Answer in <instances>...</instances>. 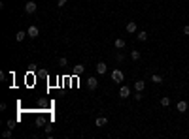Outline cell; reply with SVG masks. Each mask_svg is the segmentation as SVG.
Instances as JSON below:
<instances>
[{"label":"cell","instance_id":"ba28073f","mask_svg":"<svg viewBox=\"0 0 189 139\" xmlns=\"http://www.w3.org/2000/svg\"><path fill=\"white\" fill-rule=\"evenodd\" d=\"M106 71H108L106 62H98V64H96V73H98V75H104Z\"/></svg>","mask_w":189,"mask_h":139},{"label":"cell","instance_id":"603a6c76","mask_svg":"<svg viewBox=\"0 0 189 139\" xmlns=\"http://www.w3.org/2000/svg\"><path fill=\"white\" fill-rule=\"evenodd\" d=\"M183 34H185V36H189V25H185V26H183Z\"/></svg>","mask_w":189,"mask_h":139},{"label":"cell","instance_id":"cb8c5ba5","mask_svg":"<svg viewBox=\"0 0 189 139\" xmlns=\"http://www.w3.org/2000/svg\"><path fill=\"white\" fill-rule=\"evenodd\" d=\"M66 2H68V0H57V6H64Z\"/></svg>","mask_w":189,"mask_h":139},{"label":"cell","instance_id":"7a4b0ae2","mask_svg":"<svg viewBox=\"0 0 189 139\" xmlns=\"http://www.w3.org/2000/svg\"><path fill=\"white\" fill-rule=\"evenodd\" d=\"M27 34H28V38H38L40 36V28L36 26V25H32V26H28V30H27Z\"/></svg>","mask_w":189,"mask_h":139},{"label":"cell","instance_id":"ac0fdd59","mask_svg":"<svg viewBox=\"0 0 189 139\" xmlns=\"http://www.w3.org/2000/svg\"><path fill=\"white\" fill-rule=\"evenodd\" d=\"M59 66H61V68H64V66H68V60H66L64 57H62V58H59Z\"/></svg>","mask_w":189,"mask_h":139},{"label":"cell","instance_id":"e0dca14e","mask_svg":"<svg viewBox=\"0 0 189 139\" xmlns=\"http://www.w3.org/2000/svg\"><path fill=\"white\" fill-rule=\"evenodd\" d=\"M161 105H163V107H168V105H170V98H168V96H163V98H161Z\"/></svg>","mask_w":189,"mask_h":139},{"label":"cell","instance_id":"2e32d148","mask_svg":"<svg viewBox=\"0 0 189 139\" xmlns=\"http://www.w3.org/2000/svg\"><path fill=\"white\" fill-rule=\"evenodd\" d=\"M130 58L132 60H140L142 58V53L140 51H130Z\"/></svg>","mask_w":189,"mask_h":139},{"label":"cell","instance_id":"8992f818","mask_svg":"<svg viewBox=\"0 0 189 139\" xmlns=\"http://www.w3.org/2000/svg\"><path fill=\"white\" fill-rule=\"evenodd\" d=\"M125 45H127V41H125L123 38H115V41H114V47H115L117 51H121V49H125Z\"/></svg>","mask_w":189,"mask_h":139},{"label":"cell","instance_id":"ffe728a7","mask_svg":"<svg viewBox=\"0 0 189 139\" xmlns=\"http://www.w3.org/2000/svg\"><path fill=\"white\" fill-rule=\"evenodd\" d=\"M2 135H4L6 139H8V137H12V128H8V130H6V132H4Z\"/></svg>","mask_w":189,"mask_h":139},{"label":"cell","instance_id":"5bb4252c","mask_svg":"<svg viewBox=\"0 0 189 139\" xmlns=\"http://www.w3.org/2000/svg\"><path fill=\"white\" fill-rule=\"evenodd\" d=\"M149 79H151V83H155V85H161V83H163V77L159 75V73H153Z\"/></svg>","mask_w":189,"mask_h":139},{"label":"cell","instance_id":"d6986e66","mask_svg":"<svg viewBox=\"0 0 189 139\" xmlns=\"http://www.w3.org/2000/svg\"><path fill=\"white\" fill-rule=\"evenodd\" d=\"M123 58H125L123 53H115V60H117V62H123Z\"/></svg>","mask_w":189,"mask_h":139},{"label":"cell","instance_id":"8fae6325","mask_svg":"<svg viewBox=\"0 0 189 139\" xmlns=\"http://www.w3.org/2000/svg\"><path fill=\"white\" fill-rule=\"evenodd\" d=\"M136 38H138L140 41H148V32H146V30H138V32H136Z\"/></svg>","mask_w":189,"mask_h":139},{"label":"cell","instance_id":"6da1fadb","mask_svg":"<svg viewBox=\"0 0 189 139\" xmlns=\"http://www.w3.org/2000/svg\"><path fill=\"white\" fill-rule=\"evenodd\" d=\"M123 79H125V75H123V71H121V70H117V68H115V70L112 71V81L119 85V83H123Z\"/></svg>","mask_w":189,"mask_h":139},{"label":"cell","instance_id":"7402d4cb","mask_svg":"<svg viewBox=\"0 0 189 139\" xmlns=\"http://www.w3.org/2000/svg\"><path fill=\"white\" fill-rule=\"evenodd\" d=\"M51 132H53V126H49V124H47V126H46V134H47V135H49V134H51Z\"/></svg>","mask_w":189,"mask_h":139},{"label":"cell","instance_id":"277c9868","mask_svg":"<svg viewBox=\"0 0 189 139\" xmlns=\"http://www.w3.org/2000/svg\"><path fill=\"white\" fill-rule=\"evenodd\" d=\"M36 2H32V0H28V2L25 4V13H34L36 12Z\"/></svg>","mask_w":189,"mask_h":139},{"label":"cell","instance_id":"5b68a950","mask_svg":"<svg viewBox=\"0 0 189 139\" xmlns=\"http://www.w3.org/2000/svg\"><path fill=\"white\" fill-rule=\"evenodd\" d=\"M98 87V79L96 77H87V89L89 90H95Z\"/></svg>","mask_w":189,"mask_h":139},{"label":"cell","instance_id":"52a82bcc","mask_svg":"<svg viewBox=\"0 0 189 139\" xmlns=\"http://www.w3.org/2000/svg\"><path fill=\"white\" fill-rule=\"evenodd\" d=\"M129 96H130V89L127 87V85H123V87L119 89V98L125 100V98H129Z\"/></svg>","mask_w":189,"mask_h":139},{"label":"cell","instance_id":"9c48e42d","mask_svg":"<svg viewBox=\"0 0 189 139\" xmlns=\"http://www.w3.org/2000/svg\"><path fill=\"white\" fill-rule=\"evenodd\" d=\"M83 71H85V66H83V64H76V66L72 68V73H74L76 77H77V75H81Z\"/></svg>","mask_w":189,"mask_h":139},{"label":"cell","instance_id":"3957f363","mask_svg":"<svg viewBox=\"0 0 189 139\" xmlns=\"http://www.w3.org/2000/svg\"><path fill=\"white\" fill-rule=\"evenodd\" d=\"M127 32H129V34H136V32H138L136 21H129V23H127Z\"/></svg>","mask_w":189,"mask_h":139},{"label":"cell","instance_id":"9a60e30c","mask_svg":"<svg viewBox=\"0 0 189 139\" xmlns=\"http://www.w3.org/2000/svg\"><path fill=\"white\" fill-rule=\"evenodd\" d=\"M27 36H28V34H27V32H25V30H19V32H17V34H15V40H17V41H23V40H25Z\"/></svg>","mask_w":189,"mask_h":139},{"label":"cell","instance_id":"7c38bea8","mask_svg":"<svg viewBox=\"0 0 189 139\" xmlns=\"http://www.w3.org/2000/svg\"><path fill=\"white\" fill-rule=\"evenodd\" d=\"M187 107H189V105H187V102H178V111H180V113H185L187 111Z\"/></svg>","mask_w":189,"mask_h":139},{"label":"cell","instance_id":"30bf717a","mask_svg":"<svg viewBox=\"0 0 189 139\" xmlns=\"http://www.w3.org/2000/svg\"><path fill=\"white\" fill-rule=\"evenodd\" d=\"M144 89H146V81H142V79L134 81V90H136V92H142Z\"/></svg>","mask_w":189,"mask_h":139},{"label":"cell","instance_id":"44dd1931","mask_svg":"<svg viewBox=\"0 0 189 139\" xmlns=\"http://www.w3.org/2000/svg\"><path fill=\"white\" fill-rule=\"evenodd\" d=\"M134 100H136V102L142 100V92H136V94H134Z\"/></svg>","mask_w":189,"mask_h":139},{"label":"cell","instance_id":"4fadbf2b","mask_svg":"<svg viewBox=\"0 0 189 139\" xmlns=\"http://www.w3.org/2000/svg\"><path fill=\"white\" fill-rule=\"evenodd\" d=\"M95 124H96L98 128H102V126H106V124H108V119H106V116H98Z\"/></svg>","mask_w":189,"mask_h":139}]
</instances>
